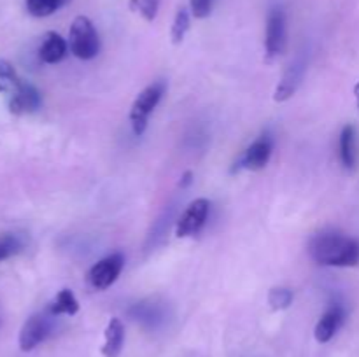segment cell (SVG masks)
Returning <instances> with one entry per match:
<instances>
[{"label": "cell", "mask_w": 359, "mask_h": 357, "mask_svg": "<svg viewBox=\"0 0 359 357\" xmlns=\"http://www.w3.org/2000/svg\"><path fill=\"white\" fill-rule=\"evenodd\" d=\"M307 251L311 258L323 266L349 268L359 262V241L335 231L316 234L309 241Z\"/></svg>", "instance_id": "obj_1"}, {"label": "cell", "mask_w": 359, "mask_h": 357, "mask_svg": "<svg viewBox=\"0 0 359 357\" xmlns=\"http://www.w3.org/2000/svg\"><path fill=\"white\" fill-rule=\"evenodd\" d=\"M69 48L79 59H91L100 51V38L90 18L77 16L69 34Z\"/></svg>", "instance_id": "obj_2"}, {"label": "cell", "mask_w": 359, "mask_h": 357, "mask_svg": "<svg viewBox=\"0 0 359 357\" xmlns=\"http://www.w3.org/2000/svg\"><path fill=\"white\" fill-rule=\"evenodd\" d=\"M163 93L165 83H154L147 86L146 90L140 91L135 100H133L132 108H130V122H132L133 133L137 136H140L146 132L147 119H149L151 112L156 108V105L160 104Z\"/></svg>", "instance_id": "obj_3"}, {"label": "cell", "mask_w": 359, "mask_h": 357, "mask_svg": "<svg viewBox=\"0 0 359 357\" xmlns=\"http://www.w3.org/2000/svg\"><path fill=\"white\" fill-rule=\"evenodd\" d=\"M53 317L55 315L49 310L34 314L23 324L20 331V349L23 352H30L35 346L41 345L53 331Z\"/></svg>", "instance_id": "obj_4"}, {"label": "cell", "mask_w": 359, "mask_h": 357, "mask_svg": "<svg viewBox=\"0 0 359 357\" xmlns=\"http://www.w3.org/2000/svg\"><path fill=\"white\" fill-rule=\"evenodd\" d=\"M286 14L280 7H273L266 20V34H265V51L266 62L272 63L277 56H280L286 48Z\"/></svg>", "instance_id": "obj_5"}, {"label": "cell", "mask_w": 359, "mask_h": 357, "mask_svg": "<svg viewBox=\"0 0 359 357\" xmlns=\"http://www.w3.org/2000/svg\"><path fill=\"white\" fill-rule=\"evenodd\" d=\"M210 202L207 198H196L188 205L181 217H179L177 224H175V234L179 238L191 237L196 234L205 224L207 217H209Z\"/></svg>", "instance_id": "obj_6"}, {"label": "cell", "mask_w": 359, "mask_h": 357, "mask_svg": "<svg viewBox=\"0 0 359 357\" xmlns=\"http://www.w3.org/2000/svg\"><path fill=\"white\" fill-rule=\"evenodd\" d=\"M123 265H125V259L121 254L107 255V258L100 259L97 265L91 266V270L88 272V282L97 290L107 289L116 282V279L121 273Z\"/></svg>", "instance_id": "obj_7"}, {"label": "cell", "mask_w": 359, "mask_h": 357, "mask_svg": "<svg viewBox=\"0 0 359 357\" xmlns=\"http://www.w3.org/2000/svg\"><path fill=\"white\" fill-rule=\"evenodd\" d=\"M272 149H273V142L270 139V135H262L259 139H256L248 149L244 150L242 158L238 160L237 167L235 170H251V172H258L263 170V168L269 164L270 156H272Z\"/></svg>", "instance_id": "obj_8"}, {"label": "cell", "mask_w": 359, "mask_h": 357, "mask_svg": "<svg viewBox=\"0 0 359 357\" xmlns=\"http://www.w3.org/2000/svg\"><path fill=\"white\" fill-rule=\"evenodd\" d=\"M305 69H307V62H305L302 56H298L293 63L286 69L283 79L277 84L276 91H273V100L276 102H286L297 93V90L300 88L302 79L305 76Z\"/></svg>", "instance_id": "obj_9"}, {"label": "cell", "mask_w": 359, "mask_h": 357, "mask_svg": "<svg viewBox=\"0 0 359 357\" xmlns=\"http://www.w3.org/2000/svg\"><path fill=\"white\" fill-rule=\"evenodd\" d=\"M7 107H9V112L16 115L32 114L41 107V93L34 84L23 80L20 90L7 100Z\"/></svg>", "instance_id": "obj_10"}, {"label": "cell", "mask_w": 359, "mask_h": 357, "mask_svg": "<svg viewBox=\"0 0 359 357\" xmlns=\"http://www.w3.org/2000/svg\"><path fill=\"white\" fill-rule=\"evenodd\" d=\"M344 318H346V310H344L342 304H333V307H330L323 314V317L319 318L318 324H316V340L319 343H328L337 335V331L342 328Z\"/></svg>", "instance_id": "obj_11"}, {"label": "cell", "mask_w": 359, "mask_h": 357, "mask_svg": "<svg viewBox=\"0 0 359 357\" xmlns=\"http://www.w3.org/2000/svg\"><path fill=\"white\" fill-rule=\"evenodd\" d=\"M67 51H69V44H67L65 38L56 31H48L41 48H39V58L44 63L53 65V63L62 62L67 56Z\"/></svg>", "instance_id": "obj_12"}, {"label": "cell", "mask_w": 359, "mask_h": 357, "mask_svg": "<svg viewBox=\"0 0 359 357\" xmlns=\"http://www.w3.org/2000/svg\"><path fill=\"white\" fill-rule=\"evenodd\" d=\"M105 342L102 346V354L104 357H119L123 350V343H125V326L118 317L111 318L105 328Z\"/></svg>", "instance_id": "obj_13"}, {"label": "cell", "mask_w": 359, "mask_h": 357, "mask_svg": "<svg viewBox=\"0 0 359 357\" xmlns=\"http://www.w3.org/2000/svg\"><path fill=\"white\" fill-rule=\"evenodd\" d=\"M21 84H23V79L18 76L13 63L0 58V94L9 100V98L20 90Z\"/></svg>", "instance_id": "obj_14"}, {"label": "cell", "mask_w": 359, "mask_h": 357, "mask_svg": "<svg viewBox=\"0 0 359 357\" xmlns=\"http://www.w3.org/2000/svg\"><path fill=\"white\" fill-rule=\"evenodd\" d=\"M53 315H76L79 312V303L70 289H62L56 294L55 301L48 308Z\"/></svg>", "instance_id": "obj_15"}, {"label": "cell", "mask_w": 359, "mask_h": 357, "mask_svg": "<svg viewBox=\"0 0 359 357\" xmlns=\"http://www.w3.org/2000/svg\"><path fill=\"white\" fill-rule=\"evenodd\" d=\"M25 244L27 241L21 233H13V231L0 233V262L20 254L25 248Z\"/></svg>", "instance_id": "obj_16"}, {"label": "cell", "mask_w": 359, "mask_h": 357, "mask_svg": "<svg viewBox=\"0 0 359 357\" xmlns=\"http://www.w3.org/2000/svg\"><path fill=\"white\" fill-rule=\"evenodd\" d=\"M354 136H356L354 126H344L340 133V160L346 168L354 167Z\"/></svg>", "instance_id": "obj_17"}, {"label": "cell", "mask_w": 359, "mask_h": 357, "mask_svg": "<svg viewBox=\"0 0 359 357\" xmlns=\"http://www.w3.org/2000/svg\"><path fill=\"white\" fill-rule=\"evenodd\" d=\"M69 0H27V10L35 18H46L62 9Z\"/></svg>", "instance_id": "obj_18"}, {"label": "cell", "mask_w": 359, "mask_h": 357, "mask_svg": "<svg viewBox=\"0 0 359 357\" xmlns=\"http://www.w3.org/2000/svg\"><path fill=\"white\" fill-rule=\"evenodd\" d=\"M189 27H191V16H189V10L186 7L175 13L174 23H172V42L174 44H181L184 41L186 34H188Z\"/></svg>", "instance_id": "obj_19"}, {"label": "cell", "mask_w": 359, "mask_h": 357, "mask_svg": "<svg viewBox=\"0 0 359 357\" xmlns=\"http://www.w3.org/2000/svg\"><path fill=\"white\" fill-rule=\"evenodd\" d=\"M130 9L140 14L146 21H154L160 10V0H130Z\"/></svg>", "instance_id": "obj_20"}, {"label": "cell", "mask_w": 359, "mask_h": 357, "mask_svg": "<svg viewBox=\"0 0 359 357\" xmlns=\"http://www.w3.org/2000/svg\"><path fill=\"white\" fill-rule=\"evenodd\" d=\"M293 303V290L287 287H273L269 293V304L272 310H286Z\"/></svg>", "instance_id": "obj_21"}, {"label": "cell", "mask_w": 359, "mask_h": 357, "mask_svg": "<svg viewBox=\"0 0 359 357\" xmlns=\"http://www.w3.org/2000/svg\"><path fill=\"white\" fill-rule=\"evenodd\" d=\"M214 6V0H191L189 2V9H191V14L198 20H203L210 14Z\"/></svg>", "instance_id": "obj_22"}, {"label": "cell", "mask_w": 359, "mask_h": 357, "mask_svg": "<svg viewBox=\"0 0 359 357\" xmlns=\"http://www.w3.org/2000/svg\"><path fill=\"white\" fill-rule=\"evenodd\" d=\"M182 178H184V181H182V186H188L189 182H191V172H186Z\"/></svg>", "instance_id": "obj_23"}, {"label": "cell", "mask_w": 359, "mask_h": 357, "mask_svg": "<svg viewBox=\"0 0 359 357\" xmlns=\"http://www.w3.org/2000/svg\"><path fill=\"white\" fill-rule=\"evenodd\" d=\"M356 98H358V105H359V84L356 86Z\"/></svg>", "instance_id": "obj_24"}]
</instances>
